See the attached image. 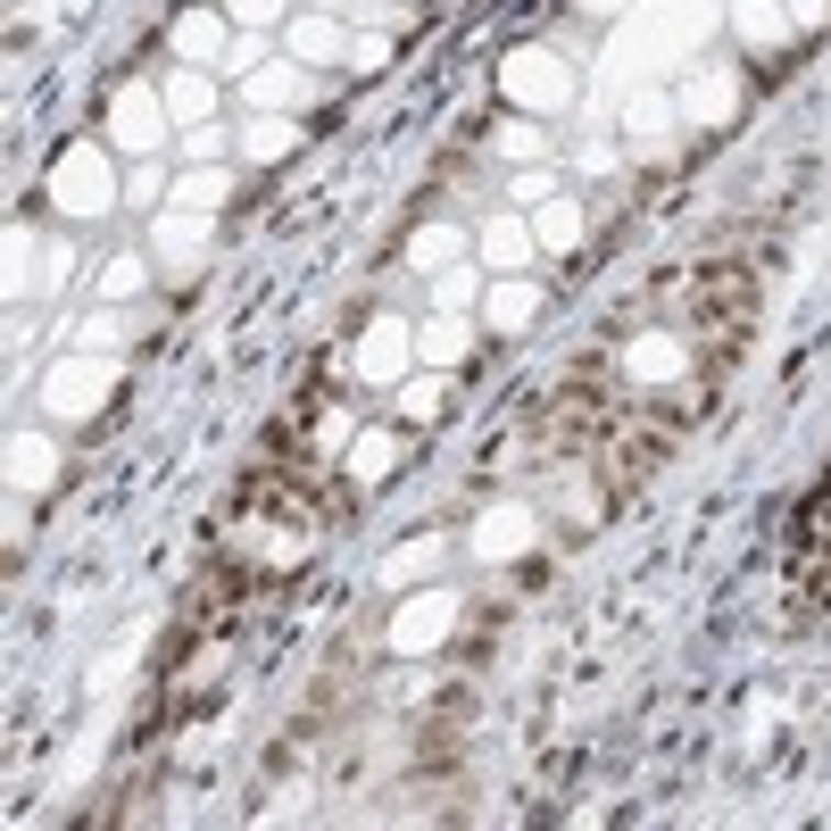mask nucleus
I'll return each mask as SVG.
<instances>
[{
    "instance_id": "1",
    "label": "nucleus",
    "mask_w": 831,
    "mask_h": 831,
    "mask_svg": "<svg viewBox=\"0 0 831 831\" xmlns=\"http://www.w3.org/2000/svg\"><path fill=\"white\" fill-rule=\"evenodd\" d=\"M51 191H58V200H67V208H76V217H100V208H109V167H100V151H92V142H76V151H67V158H58V175H51Z\"/></svg>"
},
{
    "instance_id": "2",
    "label": "nucleus",
    "mask_w": 831,
    "mask_h": 831,
    "mask_svg": "<svg viewBox=\"0 0 831 831\" xmlns=\"http://www.w3.org/2000/svg\"><path fill=\"white\" fill-rule=\"evenodd\" d=\"M158 133H167V92H125L117 100V142H125V151H151Z\"/></svg>"
},
{
    "instance_id": "3",
    "label": "nucleus",
    "mask_w": 831,
    "mask_h": 831,
    "mask_svg": "<svg viewBox=\"0 0 831 831\" xmlns=\"http://www.w3.org/2000/svg\"><path fill=\"white\" fill-rule=\"evenodd\" d=\"M450 616H457V607L433 590V607H408V616L391 623V649H424V641H441V632H450Z\"/></svg>"
},
{
    "instance_id": "4",
    "label": "nucleus",
    "mask_w": 831,
    "mask_h": 831,
    "mask_svg": "<svg viewBox=\"0 0 831 831\" xmlns=\"http://www.w3.org/2000/svg\"><path fill=\"white\" fill-rule=\"evenodd\" d=\"M391 457H399L391 433H358V441H350V483H358V491H375L383 474H391Z\"/></svg>"
},
{
    "instance_id": "5",
    "label": "nucleus",
    "mask_w": 831,
    "mask_h": 831,
    "mask_svg": "<svg viewBox=\"0 0 831 831\" xmlns=\"http://www.w3.org/2000/svg\"><path fill=\"white\" fill-rule=\"evenodd\" d=\"M483 317H491V333H516V324H532V317H541V291H532V284H499Z\"/></svg>"
},
{
    "instance_id": "6",
    "label": "nucleus",
    "mask_w": 831,
    "mask_h": 831,
    "mask_svg": "<svg viewBox=\"0 0 831 831\" xmlns=\"http://www.w3.org/2000/svg\"><path fill=\"white\" fill-rule=\"evenodd\" d=\"M740 34L774 51V42H782V9H774V0H740Z\"/></svg>"
},
{
    "instance_id": "7",
    "label": "nucleus",
    "mask_w": 831,
    "mask_h": 831,
    "mask_svg": "<svg viewBox=\"0 0 831 831\" xmlns=\"http://www.w3.org/2000/svg\"><path fill=\"white\" fill-rule=\"evenodd\" d=\"M541 242L574 250V242H583V208H574V200H549V217H541Z\"/></svg>"
},
{
    "instance_id": "8",
    "label": "nucleus",
    "mask_w": 831,
    "mask_h": 831,
    "mask_svg": "<svg viewBox=\"0 0 831 831\" xmlns=\"http://www.w3.org/2000/svg\"><path fill=\"white\" fill-rule=\"evenodd\" d=\"M51 466H58L51 441H25V433H18V483H34V491H42V483H51Z\"/></svg>"
},
{
    "instance_id": "9",
    "label": "nucleus",
    "mask_w": 831,
    "mask_h": 831,
    "mask_svg": "<svg viewBox=\"0 0 831 831\" xmlns=\"http://www.w3.org/2000/svg\"><path fill=\"white\" fill-rule=\"evenodd\" d=\"M483 549H491V557L499 549H524V508H499L491 524H483Z\"/></svg>"
},
{
    "instance_id": "10",
    "label": "nucleus",
    "mask_w": 831,
    "mask_h": 831,
    "mask_svg": "<svg viewBox=\"0 0 831 831\" xmlns=\"http://www.w3.org/2000/svg\"><path fill=\"white\" fill-rule=\"evenodd\" d=\"M291 133H300V125H284V117L250 125V158H284V151H291Z\"/></svg>"
},
{
    "instance_id": "11",
    "label": "nucleus",
    "mask_w": 831,
    "mask_h": 831,
    "mask_svg": "<svg viewBox=\"0 0 831 831\" xmlns=\"http://www.w3.org/2000/svg\"><path fill=\"white\" fill-rule=\"evenodd\" d=\"M483 250H491V266H516V258H524V225H491V233H483Z\"/></svg>"
},
{
    "instance_id": "12",
    "label": "nucleus",
    "mask_w": 831,
    "mask_h": 831,
    "mask_svg": "<svg viewBox=\"0 0 831 831\" xmlns=\"http://www.w3.org/2000/svg\"><path fill=\"white\" fill-rule=\"evenodd\" d=\"M158 250H167V258H200L208 233H200V225H158Z\"/></svg>"
},
{
    "instance_id": "13",
    "label": "nucleus",
    "mask_w": 831,
    "mask_h": 831,
    "mask_svg": "<svg viewBox=\"0 0 831 831\" xmlns=\"http://www.w3.org/2000/svg\"><path fill=\"white\" fill-rule=\"evenodd\" d=\"M516 92H566V76H549V58H516Z\"/></svg>"
},
{
    "instance_id": "14",
    "label": "nucleus",
    "mask_w": 831,
    "mask_h": 831,
    "mask_svg": "<svg viewBox=\"0 0 831 831\" xmlns=\"http://www.w3.org/2000/svg\"><path fill=\"white\" fill-rule=\"evenodd\" d=\"M291 42H300V58H333V51H341V34H333L324 18H308L300 34H291Z\"/></svg>"
},
{
    "instance_id": "15",
    "label": "nucleus",
    "mask_w": 831,
    "mask_h": 831,
    "mask_svg": "<svg viewBox=\"0 0 831 831\" xmlns=\"http://www.w3.org/2000/svg\"><path fill=\"white\" fill-rule=\"evenodd\" d=\"M424 358H466V333L457 324H424Z\"/></svg>"
},
{
    "instance_id": "16",
    "label": "nucleus",
    "mask_w": 831,
    "mask_h": 831,
    "mask_svg": "<svg viewBox=\"0 0 831 831\" xmlns=\"http://www.w3.org/2000/svg\"><path fill=\"white\" fill-rule=\"evenodd\" d=\"M499 151H508V158H541V133H532V125H508V133H499Z\"/></svg>"
},
{
    "instance_id": "17",
    "label": "nucleus",
    "mask_w": 831,
    "mask_h": 831,
    "mask_svg": "<svg viewBox=\"0 0 831 831\" xmlns=\"http://www.w3.org/2000/svg\"><path fill=\"white\" fill-rule=\"evenodd\" d=\"M184 51H217V18H208V9H200V18H184Z\"/></svg>"
},
{
    "instance_id": "18",
    "label": "nucleus",
    "mask_w": 831,
    "mask_h": 831,
    "mask_svg": "<svg viewBox=\"0 0 831 831\" xmlns=\"http://www.w3.org/2000/svg\"><path fill=\"white\" fill-rule=\"evenodd\" d=\"M217 191H225V175H191L184 200H191V208H217Z\"/></svg>"
},
{
    "instance_id": "19",
    "label": "nucleus",
    "mask_w": 831,
    "mask_h": 831,
    "mask_svg": "<svg viewBox=\"0 0 831 831\" xmlns=\"http://www.w3.org/2000/svg\"><path fill=\"white\" fill-rule=\"evenodd\" d=\"M109 291H117V300H125V291H142V258H117V266H109Z\"/></svg>"
},
{
    "instance_id": "20",
    "label": "nucleus",
    "mask_w": 831,
    "mask_h": 831,
    "mask_svg": "<svg viewBox=\"0 0 831 831\" xmlns=\"http://www.w3.org/2000/svg\"><path fill=\"white\" fill-rule=\"evenodd\" d=\"M399 408H408V416H441V383H416V391L399 399Z\"/></svg>"
},
{
    "instance_id": "21",
    "label": "nucleus",
    "mask_w": 831,
    "mask_h": 831,
    "mask_svg": "<svg viewBox=\"0 0 831 831\" xmlns=\"http://www.w3.org/2000/svg\"><path fill=\"white\" fill-rule=\"evenodd\" d=\"M250 92H258V100H291V92H308V84H291V76H258Z\"/></svg>"
},
{
    "instance_id": "22",
    "label": "nucleus",
    "mask_w": 831,
    "mask_h": 831,
    "mask_svg": "<svg viewBox=\"0 0 831 831\" xmlns=\"http://www.w3.org/2000/svg\"><path fill=\"white\" fill-rule=\"evenodd\" d=\"M225 9H233L242 25H266V18H275V0H225Z\"/></svg>"
},
{
    "instance_id": "23",
    "label": "nucleus",
    "mask_w": 831,
    "mask_h": 831,
    "mask_svg": "<svg viewBox=\"0 0 831 831\" xmlns=\"http://www.w3.org/2000/svg\"><path fill=\"white\" fill-rule=\"evenodd\" d=\"M790 18L798 25H823V0H790Z\"/></svg>"
}]
</instances>
